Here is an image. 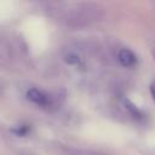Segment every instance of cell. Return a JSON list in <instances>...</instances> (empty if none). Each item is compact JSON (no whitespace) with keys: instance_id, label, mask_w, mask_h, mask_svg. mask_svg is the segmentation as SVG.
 <instances>
[{"instance_id":"6da1fadb","label":"cell","mask_w":155,"mask_h":155,"mask_svg":"<svg viewBox=\"0 0 155 155\" xmlns=\"http://www.w3.org/2000/svg\"><path fill=\"white\" fill-rule=\"evenodd\" d=\"M104 17L103 8L92 2H81L69 6L62 12L61 21L70 28H84L96 22H99Z\"/></svg>"},{"instance_id":"7a4b0ae2","label":"cell","mask_w":155,"mask_h":155,"mask_svg":"<svg viewBox=\"0 0 155 155\" xmlns=\"http://www.w3.org/2000/svg\"><path fill=\"white\" fill-rule=\"evenodd\" d=\"M27 98L33 102L34 104L39 105V107H42V108H48L52 105V101L53 98L51 97L50 93H47L46 91H42V90H39V88H30L28 90L27 92Z\"/></svg>"},{"instance_id":"3957f363","label":"cell","mask_w":155,"mask_h":155,"mask_svg":"<svg viewBox=\"0 0 155 155\" xmlns=\"http://www.w3.org/2000/svg\"><path fill=\"white\" fill-rule=\"evenodd\" d=\"M117 59L119 62L126 67V68H132L137 64V57L136 54L130 50V48H121L117 53Z\"/></svg>"},{"instance_id":"277c9868","label":"cell","mask_w":155,"mask_h":155,"mask_svg":"<svg viewBox=\"0 0 155 155\" xmlns=\"http://www.w3.org/2000/svg\"><path fill=\"white\" fill-rule=\"evenodd\" d=\"M150 93H151V97H153V99L155 101V82L150 85Z\"/></svg>"},{"instance_id":"5b68a950","label":"cell","mask_w":155,"mask_h":155,"mask_svg":"<svg viewBox=\"0 0 155 155\" xmlns=\"http://www.w3.org/2000/svg\"><path fill=\"white\" fill-rule=\"evenodd\" d=\"M153 54H154V58H155V48H154V51H153Z\"/></svg>"}]
</instances>
